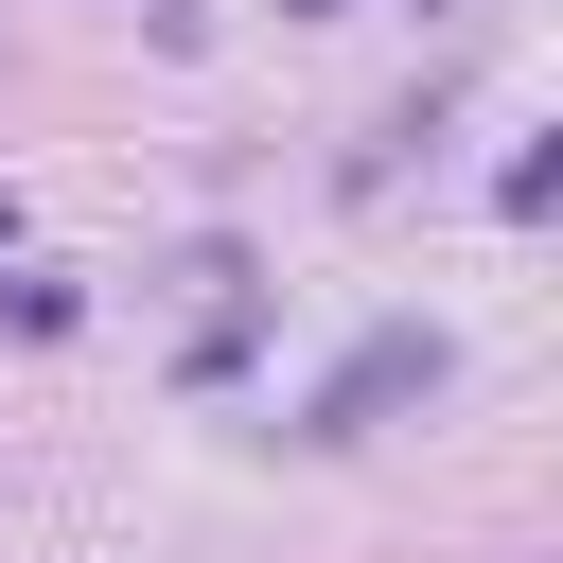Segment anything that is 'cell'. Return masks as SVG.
Masks as SVG:
<instances>
[{
  "label": "cell",
  "instance_id": "1",
  "mask_svg": "<svg viewBox=\"0 0 563 563\" xmlns=\"http://www.w3.org/2000/svg\"><path fill=\"white\" fill-rule=\"evenodd\" d=\"M440 369H457V352H440L422 317H387V334H369V352H352V369H334V387L299 405V440H369V422H387V405H422Z\"/></svg>",
  "mask_w": 563,
  "mask_h": 563
},
{
  "label": "cell",
  "instance_id": "2",
  "mask_svg": "<svg viewBox=\"0 0 563 563\" xmlns=\"http://www.w3.org/2000/svg\"><path fill=\"white\" fill-rule=\"evenodd\" d=\"M0 317H18V334H70V317H88V299H70V282H53V264H0Z\"/></svg>",
  "mask_w": 563,
  "mask_h": 563
},
{
  "label": "cell",
  "instance_id": "3",
  "mask_svg": "<svg viewBox=\"0 0 563 563\" xmlns=\"http://www.w3.org/2000/svg\"><path fill=\"white\" fill-rule=\"evenodd\" d=\"M282 18H352V0H282Z\"/></svg>",
  "mask_w": 563,
  "mask_h": 563
},
{
  "label": "cell",
  "instance_id": "4",
  "mask_svg": "<svg viewBox=\"0 0 563 563\" xmlns=\"http://www.w3.org/2000/svg\"><path fill=\"white\" fill-rule=\"evenodd\" d=\"M0 264H18V211H0Z\"/></svg>",
  "mask_w": 563,
  "mask_h": 563
}]
</instances>
